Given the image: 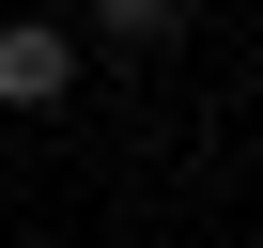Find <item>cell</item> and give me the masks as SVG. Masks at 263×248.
<instances>
[{
	"label": "cell",
	"instance_id": "6da1fadb",
	"mask_svg": "<svg viewBox=\"0 0 263 248\" xmlns=\"http://www.w3.org/2000/svg\"><path fill=\"white\" fill-rule=\"evenodd\" d=\"M78 93V31L62 16H0V109H62Z\"/></svg>",
	"mask_w": 263,
	"mask_h": 248
},
{
	"label": "cell",
	"instance_id": "7a4b0ae2",
	"mask_svg": "<svg viewBox=\"0 0 263 248\" xmlns=\"http://www.w3.org/2000/svg\"><path fill=\"white\" fill-rule=\"evenodd\" d=\"M93 31L108 47H155V31H186V0H93Z\"/></svg>",
	"mask_w": 263,
	"mask_h": 248
}]
</instances>
